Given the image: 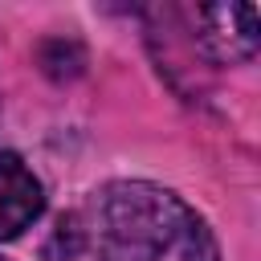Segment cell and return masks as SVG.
Masks as SVG:
<instances>
[{
    "label": "cell",
    "instance_id": "3957f363",
    "mask_svg": "<svg viewBox=\"0 0 261 261\" xmlns=\"http://www.w3.org/2000/svg\"><path fill=\"white\" fill-rule=\"evenodd\" d=\"M45 208L41 179L20 163V155L0 151V241L20 237Z\"/></svg>",
    "mask_w": 261,
    "mask_h": 261
},
{
    "label": "cell",
    "instance_id": "277c9868",
    "mask_svg": "<svg viewBox=\"0 0 261 261\" xmlns=\"http://www.w3.org/2000/svg\"><path fill=\"white\" fill-rule=\"evenodd\" d=\"M37 57H41L45 73H53V77H73L82 69V49L73 41H45Z\"/></svg>",
    "mask_w": 261,
    "mask_h": 261
},
{
    "label": "cell",
    "instance_id": "7a4b0ae2",
    "mask_svg": "<svg viewBox=\"0 0 261 261\" xmlns=\"http://www.w3.org/2000/svg\"><path fill=\"white\" fill-rule=\"evenodd\" d=\"M196 24H200V45L208 57L232 65V61H249L261 45L257 33V8L253 4H208L196 8Z\"/></svg>",
    "mask_w": 261,
    "mask_h": 261
},
{
    "label": "cell",
    "instance_id": "6da1fadb",
    "mask_svg": "<svg viewBox=\"0 0 261 261\" xmlns=\"http://www.w3.org/2000/svg\"><path fill=\"white\" fill-rule=\"evenodd\" d=\"M98 261H220V253L179 196L122 179L98 196Z\"/></svg>",
    "mask_w": 261,
    "mask_h": 261
}]
</instances>
